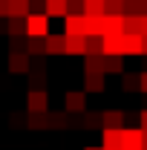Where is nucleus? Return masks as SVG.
<instances>
[{
    "label": "nucleus",
    "instance_id": "obj_1",
    "mask_svg": "<svg viewBox=\"0 0 147 150\" xmlns=\"http://www.w3.org/2000/svg\"><path fill=\"white\" fill-rule=\"evenodd\" d=\"M49 35V18L43 12H32L26 18V38H46Z\"/></svg>",
    "mask_w": 147,
    "mask_h": 150
},
{
    "label": "nucleus",
    "instance_id": "obj_2",
    "mask_svg": "<svg viewBox=\"0 0 147 150\" xmlns=\"http://www.w3.org/2000/svg\"><path fill=\"white\" fill-rule=\"evenodd\" d=\"M26 112L29 115L49 112V95H46V90H29V95H26Z\"/></svg>",
    "mask_w": 147,
    "mask_h": 150
},
{
    "label": "nucleus",
    "instance_id": "obj_3",
    "mask_svg": "<svg viewBox=\"0 0 147 150\" xmlns=\"http://www.w3.org/2000/svg\"><path fill=\"white\" fill-rule=\"evenodd\" d=\"M64 35L66 38H87V18L84 15H66L64 18Z\"/></svg>",
    "mask_w": 147,
    "mask_h": 150
},
{
    "label": "nucleus",
    "instance_id": "obj_4",
    "mask_svg": "<svg viewBox=\"0 0 147 150\" xmlns=\"http://www.w3.org/2000/svg\"><path fill=\"white\" fill-rule=\"evenodd\" d=\"M141 147H144L141 127H124L121 130V150H141Z\"/></svg>",
    "mask_w": 147,
    "mask_h": 150
},
{
    "label": "nucleus",
    "instance_id": "obj_5",
    "mask_svg": "<svg viewBox=\"0 0 147 150\" xmlns=\"http://www.w3.org/2000/svg\"><path fill=\"white\" fill-rule=\"evenodd\" d=\"M29 90H46V64L37 58V64L29 67Z\"/></svg>",
    "mask_w": 147,
    "mask_h": 150
},
{
    "label": "nucleus",
    "instance_id": "obj_6",
    "mask_svg": "<svg viewBox=\"0 0 147 150\" xmlns=\"http://www.w3.org/2000/svg\"><path fill=\"white\" fill-rule=\"evenodd\" d=\"M64 110L66 112H87V93L84 90H72L64 98Z\"/></svg>",
    "mask_w": 147,
    "mask_h": 150
},
{
    "label": "nucleus",
    "instance_id": "obj_7",
    "mask_svg": "<svg viewBox=\"0 0 147 150\" xmlns=\"http://www.w3.org/2000/svg\"><path fill=\"white\" fill-rule=\"evenodd\" d=\"M124 55H144L141 35H121V58Z\"/></svg>",
    "mask_w": 147,
    "mask_h": 150
},
{
    "label": "nucleus",
    "instance_id": "obj_8",
    "mask_svg": "<svg viewBox=\"0 0 147 150\" xmlns=\"http://www.w3.org/2000/svg\"><path fill=\"white\" fill-rule=\"evenodd\" d=\"M9 72H15V75H29V55L26 52H9Z\"/></svg>",
    "mask_w": 147,
    "mask_h": 150
},
{
    "label": "nucleus",
    "instance_id": "obj_9",
    "mask_svg": "<svg viewBox=\"0 0 147 150\" xmlns=\"http://www.w3.org/2000/svg\"><path fill=\"white\" fill-rule=\"evenodd\" d=\"M101 127L104 130H124V112L121 110H104L101 112Z\"/></svg>",
    "mask_w": 147,
    "mask_h": 150
},
{
    "label": "nucleus",
    "instance_id": "obj_10",
    "mask_svg": "<svg viewBox=\"0 0 147 150\" xmlns=\"http://www.w3.org/2000/svg\"><path fill=\"white\" fill-rule=\"evenodd\" d=\"M124 35V15H104V38H118Z\"/></svg>",
    "mask_w": 147,
    "mask_h": 150
},
{
    "label": "nucleus",
    "instance_id": "obj_11",
    "mask_svg": "<svg viewBox=\"0 0 147 150\" xmlns=\"http://www.w3.org/2000/svg\"><path fill=\"white\" fill-rule=\"evenodd\" d=\"M46 55H66V35H46Z\"/></svg>",
    "mask_w": 147,
    "mask_h": 150
},
{
    "label": "nucleus",
    "instance_id": "obj_12",
    "mask_svg": "<svg viewBox=\"0 0 147 150\" xmlns=\"http://www.w3.org/2000/svg\"><path fill=\"white\" fill-rule=\"evenodd\" d=\"M46 18H66L69 15V0H46Z\"/></svg>",
    "mask_w": 147,
    "mask_h": 150
},
{
    "label": "nucleus",
    "instance_id": "obj_13",
    "mask_svg": "<svg viewBox=\"0 0 147 150\" xmlns=\"http://www.w3.org/2000/svg\"><path fill=\"white\" fill-rule=\"evenodd\" d=\"M84 93H104V75L101 72H84Z\"/></svg>",
    "mask_w": 147,
    "mask_h": 150
},
{
    "label": "nucleus",
    "instance_id": "obj_14",
    "mask_svg": "<svg viewBox=\"0 0 147 150\" xmlns=\"http://www.w3.org/2000/svg\"><path fill=\"white\" fill-rule=\"evenodd\" d=\"M26 55L29 58L46 55V38H26Z\"/></svg>",
    "mask_w": 147,
    "mask_h": 150
},
{
    "label": "nucleus",
    "instance_id": "obj_15",
    "mask_svg": "<svg viewBox=\"0 0 147 150\" xmlns=\"http://www.w3.org/2000/svg\"><path fill=\"white\" fill-rule=\"evenodd\" d=\"M104 150H121V130H104Z\"/></svg>",
    "mask_w": 147,
    "mask_h": 150
},
{
    "label": "nucleus",
    "instance_id": "obj_16",
    "mask_svg": "<svg viewBox=\"0 0 147 150\" xmlns=\"http://www.w3.org/2000/svg\"><path fill=\"white\" fill-rule=\"evenodd\" d=\"M84 72H101L104 75V55H84Z\"/></svg>",
    "mask_w": 147,
    "mask_h": 150
},
{
    "label": "nucleus",
    "instance_id": "obj_17",
    "mask_svg": "<svg viewBox=\"0 0 147 150\" xmlns=\"http://www.w3.org/2000/svg\"><path fill=\"white\" fill-rule=\"evenodd\" d=\"M66 55H87V38H66Z\"/></svg>",
    "mask_w": 147,
    "mask_h": 150
},
{
    "label": "nucleus",
    "instance_id": "obj_18",
    "mask_svg": "<svg viewBox=\"0 0 147 150\" xmlns=\"http://www.w3.org/2000/svg\"><path fill=\"white\" fill-rule=\"evenodd\" d=\"M6 32H9V38H23V35H26V20L9 18V20H6Z\"/></svg>",
    "mask_w": 147,
    "mask_h": 150
},
{
    "label": "nucleus",
    "instance_id": "obj_19",
    "mask_svg": "<svg viewBox=\"0 0 147 150\" xmlns=\"http://www.w3.org/2000/svg\"><path fill=\"white\" fill-rule=\"evenodd\" d=\"M104 15V0H84V18H101Z\"/></svg>",
    "mask_w": 147,
    "mask_h": 150
},
{
    "label": "nucleus",
    "instance_id": "obj_20",
    "mask_svg": "<svg viewBox=\"0 0 147 150\" xmlns=\"http://www.w3.org/2000/svg\"><path fill=\"white\" fill-rule=\"evenodd\" d=\"M124 35H141V18L139 15H124Z\"/></svg>",
    "mask_w": 147,
    "mask_h": 150
},
{
    "label": "nucleus",
    "instance_id": "obj_21",
    "mask_svg": "<svg viewBox=\"0 0 147 150\" xmlns=\"http://www.w3.org/2000/svg\"><path fill=\"white\" fill-rule=\"evenodd\" d=\"M104 75H124V61L121 58H104Z\"/></svg>",
    "mask_w": 147,
    "mask_h": 150
},
{
    "label": "nucleus",
    "instance_id": "obj_22",
    "mask_svg": "<svg viewBox=\"0 0 147 150\" xmlns=\"http://www.w3.org/2000/svg\"><path fill=\"white\" fill-rule=\"evenodd\" d=\"M26 124H29L32 130H46V127H49V115H46V112H37V115H29V118H26Z\"/></svg>",
    "mask_w": 147,
    "mask_h": 150
},
{
    "label": "nucleus",
    "instance_id": "obj_23",
    "mask_svg": "<svg viewBox=\"0 0 147 150\" xmlns=\"http://www.w3.org/2000/svg\"><path fill=\"white\" fill-rule=\"evenodd\" d=\"M104 15H124V0H104Z\"/></svg>",
    "mask_w": 147,
    "mask_h": 150
},
{
    "label": "nucleus",
    "instance_id": "obj_24",
    "mask_svg": "<svg viewBox=\"0 0 147 150\" xmlns=\"http://www.w3.org/2000/svg\"><path fill=\"white\" fill-rule=\"evenodd\" d=\"M46 115H49V127H66V124H69L66 110H64V112H46Z\"/></svg>",
    "mask_w": 147,
    "mask_h": 150
},
{
    "label": "nucleus",
    "instance_id": "obj_25",
    "mask_svg": "<svg viewBox=\"0 0 147 150\" xmlns=\"http://www.w3.org/2000/svg\"><path fill=\"white\" fill-rule=\"evenodd\" d=\"M121 87H124L127 93L139 90V75H136V72H124V75H121Z\"/></svg>",
    "mask_w": 147,
    "mask_h": 150
},
{
    "label": "nucleus",
    "instance_id": "obj_26",
    "mask_svg": "<svg viewBox=\"0 0 147 150\" xmlns=\"http://www.w3.org/2000/svg\"><path fill=\"white\" fill-rule=\"evenodd\" d=\"M84 127H101V112H84Z\"/></svg>",
    "mask_w": 147,
    "mask_h": 150
},
{
    "label": "nucleus",
    "instance_id": "obj_27",
    "mask_svg": "<svg viewBox=\"0 0 147 150\" xmlns=\"http://www.w3.org/2000/svg\"><path fill=\"white\" fill-rule=\"evenodd\" d=\"M9 52H26V38H9Z\"/></svg>",
    "mask_w": 147,
    "mask_h": 150
},
{
    "label": "nucleus",
    "instance_id": "obj_28",
    "mask_svg": "<svg viewBox=\"0 0 147 150\" xmlns=\"http://www.w3.org/2000/svg\"><path fill=\"white\" fill-rule=\"evenodd\" d=\"M87 55H101V38H87Z\"/></svg>",
    "mask_w": 147,
    "mask_h": 150
},
{
    "label": "nucleus",
    "instance_id": "obj_29",
    "mask_svg": "<svg viewBox=\"0 0 147 150\" xmlns=\"http://www.w3.org/2000/svg\"><path fill=\"white\" fill-rule=\"evenodd\" d=\"M139 90L147 93V72H139Z\"/></svg>",
    "mask_w": 147,
    "mask_h": 150
},
{
    "label": "nucleus",
    "instance_id": "obj_30",
    "mask_svg": "<svg viewBox=\"0 0 147 150\" xmlns=\"http://www.w3.org/2000/svg\"><path fill=\"white\" fill-rule=\"evenodd\" d=\"M0 18H9V0H0Z\"/></svg>",
    "mask_w": 147,
    "mask_h": 150
},
{
    "label": "nucleus",
    "instance_id": "obj_31",
    "mask_svg": "<svg viewBox=\"0 0 147 150\" xmlns=\"http://www.w3.org/2000/svg\"><path fill=\"white\" fill-rule=\"evenodd\" d=\"M139 118H141V130H147V110L139 112Z\"/></svg>",
    "mask_w": 147,
    "mask_h": 150
},
{
    "label": "nucleus",
    "instance_id": "obj_32",
    "mask_svg": "<svg viewBox=\"0 0 147 150\" xmlns=\"http://www.w3.org/2000/svg\"><path fill=\"white\" fill-rule=\"evenodd\" d=\"M141 38H147V15H141Z\"/></svg>",
    "mask_w": 147,
    "mask_h": 150
},
{
    "label": "nucleus",
    "instance_id": "obj_33",
    "mask_svg": "<svg viewBox=\"0 0 147 150\" xmlns=\"http://www.w3.org/2000/svg\"><path fill=\"white\" fill-rule=\"evenodd\" d=\"M141 133H144V147H141V150H147V130H141Z\"/></svg>",
    "mask_w": 147,
    "mask_h": 150
},
{
    "label": "nucleus",
    "instance_id": "obj_34",
    "mask_svg": "<svg viewBox=\"0 0 147 150\" xmlns=\"http://www.w3.org/2000/svg\"><path fill=\"white\" fill-rule=\"evenodd\" d=\"M141 40H144V55H147V38H141Z\"/></svg>",
    "mask_w": 147,
    "mask_h": 150
},
{
    "label": "nucleus",
    "instance_id": "obj_35",
    "mask_svg": "<svg viewBox=\"0 0 147 150\" xmlns=\"http://www.w3.org/2000/svg\"><path fill=\"white\" fill-rule=\"evenodd\" d=\"M84 150H101V147H84Z\"/></svg>",
    "mask_w": 147,
    "mask_h": 150
}]
</instances>
